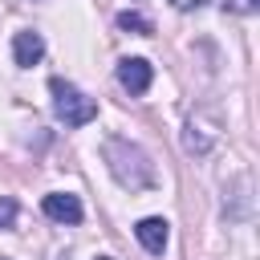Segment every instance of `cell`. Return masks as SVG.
<instances>
[{"mask_svg":"<svg viewBox=\"0 0 260 260\" xmlns=\"http://www.w3.org/2000/svg\"><path fill=\"white\" fill-rule=\"evenodd\" d=\"M102 154H106V162H110V175H114L122 187L142 191V187L154 183V162L146 158L142 146H134V142H126V138H106Z\"/></svg>","mask_w":260,"mask_h":260,"instance_id":"1","label":"cell"},{"mask_svg":"<svg viewBox=\"0 0 260 260\" xmlns=\"http://www.w3.org/2000/svg\"><path fill=\"white\" fill-rule=\"evenodd\" d=\"M49 93H53V114H57V122H65V126H89L93 118H98V102L93 98H85L73 81H65V77H53L49 81Z\"/></svg>","mask_w":260,"mask_h":260,"instance_id":"2","label":"cell"},{"mask_svg":"<svg viewBox=\"0 0 260 260\" xmlns=\"http://www.w3.org/2000/svg\"><path fill=\"white\" fill-rule=\"evenodd\" d=\"M150 81H154V69H150V61H142V57H126V61H118V85L126 89V93H146L150 89Z\"/></svg>","mask_w":260,"mask_h":260,"instance_id":"3","label":"cell"},{"mask_svg":"<svg viewBox=\"0 0 260 260\" xmlns=\"http://www.w3.org/2000/svg\"><path fill=\"white\" fill-rule=\"evenodd\" d=\"M45 215L49 219H57V223H81V215H85V207H81V199L77 195H69V191H53V195H45Z\"/></svg>","mask_w":260,"mask_h":260,"instance_id":"4","label":"cell"},{"mask_svg":"<svg viewBox=\"0 0 260 260\" xmlns=\"http://www.w3.org/2000/svg\"><path fill=\"white\" fill-rule=\"evenodd\" d=\"M134 236H138V244H142L150 256H162V252H167V240H171V223L158 219V215H146V219H138Z\"/></svg>","mask_w":260,"mask_h":260,"instance_id":"5","label":"cell"},{"mask_svg":"<svg viewBox=\"0 0 260 260\" xmlns=\"http://www.w3.org/2000/svg\"><path fill=\"white\" fill-rule=\"evenodd\" d=\"M41 57H45V37L32 32V28H20V32L12 37V61H16L20 69H32Z\"/></svg>","mask_w":260,"mask_h":260,"instance_id":"6","label":"cell"},{"mask_svg":"<svg viewBox=\"0 0 260 260\" xmlns=\"http://www.w3.org/2000/svg\"><path fill=\"white\" fill-rule=\"evenodd\" d=\"M118 28H126V32H138V37H150V32H154V24H150L142 12H118Z\"/></svg>","mask_w":260,"mask_h":260,"instance_id":"7","label":"cell"},{"mask_svg":"<svg viewBox=\"0 0 260 260\" xmlns=\"http://www.w3.org/2000/svg\"><path fill=\"white\" fill-rule=\"evenodd\" d=\"M12 219H16V199H0V228H12Z\"/></svg>","mask_w":260,"mask_h":260,"instance_id":"8","label":"cell"},{"mask_svg":"<svg viewBox=\"0 0 260 260\" xmlns=\"http://www.w3.org/2000/svg\"><path fill=\"white\" fill-rule=\"evenodd\" d=\"M228 12H256L260 8V0H219Z\"/></svg>","mask_w":260,"mask_h":260,"instance_id":"9","label":"cell"},{"mask_svg":"<svg viewBox=\"0 0 260 260\" xmlns=\"http://www.w3.org/2000/svg\"><path fill=\"white\" fill-rule=\"evenodd\" d=\"M171 4H175V8H179V12H191V8H203V4H207V0H171Z\"/></svg>","mask_w":260,"mask_h":260,"instance_id":"10","label":"cell"},{"mask_svg":"<svg viewBox=\"0 0 260 260\" xmlns=\"http://www.w3.org/2000/svg\"><path fill=\"white\" fill-rule=\"evenodd\" d=\"M98 260H114V256H98Z\"/></svg>","mask_w":260,"mask_h":260,"instance_id":"11","label":"cell"}]
</instances>
